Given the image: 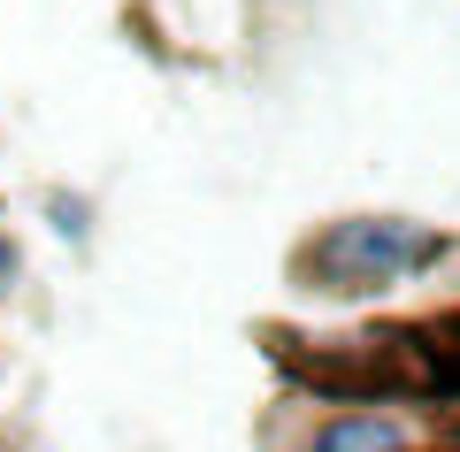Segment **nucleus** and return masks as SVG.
Here are the masks:
<instances>
[{
    "label": "nucleus",
    "instance_id": "nucleus-3",
    "mask_svg": "<svg viewBox=\"0 0 460 452\" xmlns=\"http://www.w3.org/2000/svg\"><path fill=\"white\" fill-rule=\"evenodd\" d=\"M47 215H54V230H62L69 245H84V230H93V223H84V199L77 192H47Z\"/></svg>",
    "mask_w": 460,
    "mask_h": 452
},
{
    "label": "nucleus",
    "instance_id": "nucleus-4",
    "mask_svg": "<svg viewBox=\"0 0 460 452\" xmlns=\"http://www.w3.org/2000/svg\"><path fill=\"white\" fill-rule=\"evenodd\" d=\"M16 269H23V261H16V245H8V238H0V291H8V284H16Z\"/></svg>",
    "mask_w": 460,
    "mask_h": 452
},
{
    "label": "nucleus",
    "instance_id": "nucleus-2",
    "mask_svg": "<svg viewBox=\"0 0 460 452\" xmlns=\"http://www.w3.org/2000/svg\"><path fill=\"white\" fill-rule=\"evenodd\" d=\"M399 445H407V430L392 414H338L307 437V452H399Z\"/></svg>",
    "mask_w": 460,
    "mask_h": 452
},
{
    "label": "nucleus",
    "instance_id": "nucleus-1",
    "mask_svg": "<svg viewBox=\"0 0 460 452\" xmlns=\"http://www.w3.org/2000/svg\"><path fill=\"white\" fill-rule=\"evenodd\" d=\"M445 253V238L429 223L407 215H353V223H330L307 245V276H323V291H368V284H399V276L429 269Z\"/></svg>",
    "mask_w": 460,
    "mask_h": 452
}]
</instances>
